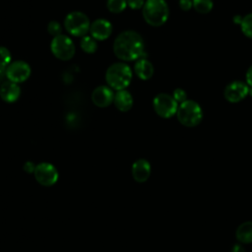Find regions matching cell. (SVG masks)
Listing matches in <instances>:
<instances>
[{
	"label": "cell",
	"instance_id": "obj_13",
	"mask_svg": "<svg viewBox=\"0 0 252 252\" xmlns=\"http://www.w3.org/2000/svg\"><path fill=\"white\" fill-rule=\"evenodd\" d=\"M151 175V164L147 159H137L132 164V176L139 183L146 182Z\"/></svg>",
	"mask_w": 252,
	"mask_h": 252
},
{
	"label": "cell",
	"instance_id": "obj_18",
	"mask_svg": "<svg viewBox=\"0 0 252 252\" xmlns=\"http://www.w3.org/2000/svg\"><path fill=\"white\" fill-rule=\"evenodd\" d=\"M193 8L200 14H208L212 11L213 0H192Z\"/></svg>",
	"mask_w": 252,
	"mask_h": 252
},
{
	"label": "cell",
	"instance_id": "obj_26",
	"mask_svg": "<svg viewBox=\"0 0 252 252\" xmlns=\"http://www.w3.org/2000/svg\"><path fill=\"white\" fill-rule=\"evenodd\" d=\"M179 6L183 11H188L193 7V4H192L191 0H180Z\"/></svg>",
	"mask_w": 252,
	"mask_h": 252
},
{
	"label": "cell",
	"instance_id": "obj_21",
	"mask_svg": "<svg viewBox=\"0 0 252 252\" xmlns=\"http://www.w3.org/2000/svg\"><path fill=\"white\" fill-rule=\"evenodd\" d=\"M107 9L112 13H120L122 12L126 5V0H107Z\"/></svg>",
	"mask_w": 252,
	"mask_h": 252
},
{
	"label": "cell",
	"instance_id": "obj_7",
	"mask_svg": "<svg viewBox=\"0 0 252 252\" xmlns=\"http://www.w3.org/2000/svg\"><path fill=\"white\" fill-rule=\"evenodd\" d=\"M51 51L55 57L61 60H70L75 54V46L70 37L59 34L51 41Z\"/></svg>",
	"mask_w": 252,
	"mask_h": 252
},
{
	"label": "cell",
	"instance_id": "obj_6",
	"mask_svg": "<svg viewBox=\"0 0 252 252\" xmlns=\"http://www.w3.org/2000/svg\"><path fill=\"white\" fill-rule=\"evenodd\" d=\"M156 113L162 118H169L176 114L178 109V102L174 97L167 94H158L153 101Z\"/></svg>",
	"mask_w": 252,
	"mask_h": 252
},
{
	"label": "cell",
	"instance_id": "obj_12",
	"mask_svg": "<svg viewBox=\"0 0 252 252\" xmlns=\"http://www.w3.org/2000/svg\"><path fill=\"white\" fill-rule=\"evenodd\" d=\"M90 32L94 39L103 40L110 35L112 32V26L107 20L98 19L92 23L90 27Z\"/></svg>",
	"mask_w": 252,
	"mask_h": 252
},
{
	"label": "cell",
	"instance_id": "obj_23",
	"mask_svg": "<svg viewBox=\"0 0 252 252\" xmlns=\"http://www.w3.org/2000/svg\"><path fill=\"white\" fill-rule=\"evenodd\" d=\"M47 30H48V32H49L51 35H53V36L59 35L60 32H61V27H60L59 23H57V22H55V21H51V22L48 24Z\"/></svg>",
	"mask_w": 252,
	"mask_h": 252
},
{
	"label": "cell",
	"instance_id": "obj_2",
	"mask_svg": "<svg viewBox=\"0 0 252 252\" xmlns=\"http://www.w3.org/2000/svg\"><path fill=\"white\" fill-rule=\"evenodd\" d=\"M168 15V6L164 0H147L143 6V17L153 27L163 25L167 21Z\"/></svg>",
	"mask_w": 252,
	"mask_h": 252
},
{
	"label": "cell",
	"instance_id": "obj_8",
	"mask_svg": "<svg viewBox=\"0 0 252 252\" xmlns=\"http://www.w3.org/2000/svg\"><path fill=\"white\" fill-rule=\"evenodd\" d=\"M33 175L35 180L45 187L54 185L59 177L56 167L49 162H40L36 164Z\"/></svg>",
	"mask_w": 252,
	"mask_h": 252
},
{
	"label": "cell",
	"instance_id": "obj_1",
	"mask_svg": "<svg viewBox=\"0 0 252 252\" xmlns=\"http://www.w3.org/2000/svg\"><path fill=\"white\" fill-rule=\"evenodd\" d=\"M113 51L117 58L124 61L140 59L144 54V40L138 32L125 31L115 38Z\"/></svg>",
	"mask_w": 252,
	"mask_h": 252
},
{
	"label": "cell",
	"instance_id": "obj_4",
	"mask_svg": "<svg viewBox=\"0 0 252 252\" xmlns=\"http://www.w3.org/2000/svg\"><path fill=\"white\" fill-rule=\"evenodd\" d=\"M178 121L186 127H195L203 119V111L200 104L192 99L180 103L176 112Z\"/></svg>",
	"mask_w": 252,
	"mask_h": 252
},
{
	"label": "cell",
	"instance_id": "obj_29",
	"mask_svg": "<svg viewBox=\"0 0 252 252\" xmlns=\"http://www.w3.org/2000/svg\"><path fill=\"white\" fill-rule=\"evenodd\" d=\"M231 252H246V251H245V248L241 245V243H237L233 245Z\"/></svg>",
	"mask_w": 252,
	"mask_h": 252
},
{
	"label": "cell",
	"instance_id": "obj_14",
	"mask_svg": "<svg viewBox=\"0 0 252 252\" xmlns=\"http://www.w3.org/2000/svg\"><path fill=\"white\" fill-rule=\"evenodd\" d=\"M20 88L16 83L11 81L4 82L0 87V96L7 102H14L20 96Z\"/></svg>",
	"mask_w": 252,
	"mask_h": 252
},
{
	"label": "cell",
	"instance_id": "obj_19",
	"mask_svg": "<svg viewBox=\"0 0 252 252\" xmlns=\"http://www.w3.org/2000/svg\"><path fill=\"white\" fill-rule=\"evenodd\" d=\"M240 28L245 36L252 38V13L242 18L240 22Z\"/></svg>",
	"mask_w": 252,
	"mask_h": 252
},
{
	"label": "cell",
	"instance_id": "obj_30",
	"mask_svg": "<svg viewBox=\"0 0 252 252\" xmlns=\"http://www.w3.org/2000/svg\"><path fill=\"white\" fill-rule=\"evenodd\" d=\"M3 75H4V68L0 67V81H1V79L3 77Z\"/></svg>",
	"mask_w": 252,
	"mask_h": 252
},
{
	"label": "cell",
	"instance_id": "obj_11",
	"mask_svg": "<svg viewBox=\"0 0 252 252\" xmlns=\"http://www.w3.org/2000/svg\"><path fill=\"white\" fill-rule=\"evenodd\" d=\"M113 92L106 86H99L95 88L92 94V100L98 107L108 106L113 101Z\"/></svg>",
	"mask_w": 252,
	"mask_h": 252
},
{
	"label": "cell",
	"instance_id": "obj_25",
	"mask_svg": "<svg viewBox=\"0 0 252 252\" xmlns=\"http://www.w3.org/2000/svg\"><path fill=\"white\" fill-rule=\"evenodd\" d=\"M126 1H127V5L134 10L140 9L144 6V0H126Z\"/></svg>",
	"mask_w": 252,
	"mask_h": 252
},
{
	"label": "cell",
	"instance_id": "obj_3",
	"mask_svg": "<svg viewBox=\"0 0 252 252\" xmlns=\"http://www.w3.org/2000/svg\"><path fill=\"white\" fill-rule=\"evenodd\" d=\"M105 79L110 88L121 91L130 84L132 71L127 64L114 63L106 70Z\"/></svg>",
	"mask_w": 252,
	"mask_h": 252
},
{
	"label": "cell",
	"instance_id": "obj_20",
	"mask_svg": "<svg viewBox=\"0 0 252 252\" xmlns=\"http://www.w3.org/2000/svg\"><path fill=\"white\" fill-rule=\"evenodd\" d=\"M81 47L87 53H94L96 50L97 45H96V41L93 36L86 35L81 40Z\"/></svg>",
	"mask_w": 252,
	"mask_h": 252
},
{
	"label": "cell",
	"instance_id": "obj_22",
	"mask_svg": "<svg viewBox=\"0 0 252 252\" xmlns=\"http://www.w3.org/2000/svg\"><path fill=\"white\" fill-rule=\"evenodd\" d=\"M11 61L10 51L3 46H0V67L5 68Z\"/></svg>",
	"mask_w": 252,
	"mask_h": 252
},
{
	"label": "cell",
	"instance_id": "obj_17",
	"mask_svg": "<svg viewBox=\"0 0 252 252\" xmlns=\"http://www.w3.org/2000/svg\"><path fill=\"white\" fill-rule=\"evenodd\" d=\"M235 235L241 244L252 243V221L242 222L237 227Z\"/></svg>",
	"mask_w": 252,
	"mask_h": 252
},
{
	"label": "cell",
	"instance_id": "obj_15",
	"mask_svg": "<svg viewBox=\"0 0 252 252\" xmlns=\"http://www.w3.org/2000/svg\"><path fill=\"white\" fill-rule=\"evenodd\" d=\"M114 104L120 111H128L133 105V98L129 92L125 90L118 91L114 95Z\"/></svg>",
	"mask_w": 252,
	"mask_h": 252
},
{
	"label": "cell",
	"instance_id": "obj_27",
	"mask_svg": "<svg viewBox=\"0 0 252 252\" xmlns=\"http://www.w3.org/2000/svg\"><path fill=\"white\" fill-rule=\"evenodd\" d=\"M35 164L32 162V161H27L25 164H24V170L27 172V173H33L34 170H35Z\"/></svg>",
	"mask_w": 252,
	"mask_h": 252
},
{
	"label": "cell",
	"instance_id": "obj_24",
	"mask_svg": "<svg viewBox=\"0 0 252 252\" xmlns=\"http://www.w3.org/2000/svg\"><path fill=\"white\" fill-rule=\"evenodd\" d=\"M174 99L177 101V102H184L185 100H187V94L185 93V91H183L182 89H176L174 92H173V95Z\"/></svg>",
	"mask_w": 252,
	"mask_h": 252
},
{
	"label": "cell",
	"instance_id": "obj_28",
	"mask_svg": "<svg viewBox=\"0 0 252 252\" xmlns=\"http://www.w3.org/2000/svg\"><path fill=\"white\" fill-rule=\"evenodd\" d=\"M246 83L249 87L252 88V65L248 68L246 72Z\"/></svg>",
	"mask_w": 252,
	"mask_h": 252
},
{
	"label": "cell",
	"instance_id": "obj_5",
	"mask_svg": "<svg viewBox=\"0 0 252 252\" xmlns=\"http://www.w3.org/2000/svg\"><path fill=\"white\" fill-rule=\"evenodd\" d=\"M64 25L67 32L76 36L85 35L91 27L89 18L84 13L78 11L67 15Z\"/></svg>",
	"mask_w": 252,
	"mask_h": 252
},
{
	"label": "cell",
	"instance_id": "obj_16",
	"mask_svg": "<svg viewBox=\"0 0 252 252\" xmlns=\"http://www.w3.org/2000/svg\"><path fill=\"white\" fill-rule=\"evenodd\" d=\"M135 73L142 80H149L154 75V66L146 58H140L135 64Z\"/></svg>",
	"mask_w": 252,
	"mask_h": 252
},
{
	"label": "cell",
	"instance_id": "obj_10",
	"mask_svg": "<svg viewBox=\"0 0 252 252\" xmlns=\"http://www.w3.org/2000/svg\"><path fill=\"white\" fill-rule=\"evenodd\" d=\"M7 78L13 83H22L31 75L30 65L24 61H15L6 69Z\"/></svg>",
	"mask_w": 252,
	"mask_h": 252
},
{
	"label": "cell",
	"instance_id": "obj_9",
	"mask_svg": "<svg viewBox=\"0 0 252 252\" xmlns=\"http://www.w3.org/2000/svg\"><path fill=\"white\" fill-rule=\"evenodd\" d=\"M249 92L250 89L247 84L241 81H233L225 87L223 95L227 101L236 103L243 100L249 94Z\"/></svg>",
	"mask_w": 252,
	"mask_h": 252
}]
</instances>
